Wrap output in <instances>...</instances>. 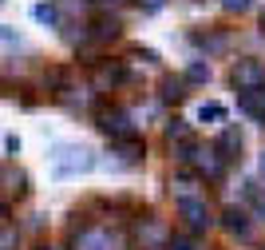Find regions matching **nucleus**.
Instances as JSON below:
<instances>
[{"label": "nucleus", "instance_id": "1", "mask_svg": "<svg viewBox=\"0 0 265 250\" xmlns=\"http://www.w3.org/2000/svg\"><path fill=\"white\" fill-rule=\"evenodd\" d=\"M257 80H261V64L246 60V64H237V68H234V84H257Z\"/></svg>", "mask_w": 265, "mask_h": 250}, {"label": "nucleus", "instance_id": "2", "mask_svg": "<svg viewBox=\"0 0 265 250\" xmlns=\"http://www.w3.org/2000/svg\"><path fill=\"white\" fill-rule=\"evenodd\" d=\"M182 215H186L194 226H206V222H210L206 206H202V203H194V199H182Z\"/></svg>", "mask_w": 265, "mask_h": 250}, {"label": "nucleus", "instance_id": "3", "mask_svg": "<svg viewBox=\"0 0 265 250\" xmlns=\"http://www.w3.org/2000/svg\"><path fill=\"white\" fill-rule=\"evenodd\" d=\"M226 4H230V8H246V0H226Z\"/></svg>", "mask_w": 265, "mask_h": 250}, {"label": "nucleus", "instance_id": "4", "mask_svg": "<svg viewBox=\"0 0 265 250\" xmlns=\"http://www.w3.org/2000/svg\"><path fill=\"white\" fill-rule=\"evenodd\" d=\"M261 171H265V159H261Z\"/></svg>", "mask_w": 265, "mask_h": 250}]
</instances>
